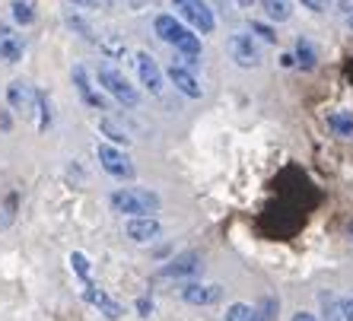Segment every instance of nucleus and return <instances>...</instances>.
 <instances>
[{"label": "nucleus", "mask_w": 353, "mask_h": 321, "mask_svg": "<svg viewBox=\"0 0 353 321\" xmlns=\"http://www.w3.org/2000/svg\"><path fill=\"white\" fill-rule=\"evenodd\" d=\"M112 210L115 214H124V216H153L159 210V194L150 188H118L112 191V198H108Z\"/></svg>", "instance_id": "obj_1"}, {"label": "nucleus", "mask_w": 353, "mask_h": 321, "mask_svg": "<svg viewBox=\"0 0 353 321\" xmlns=\"http://www.w3.org/2000/svg\"><path fill=\"white\" fill-rule=\"evenodd\" d=\"M153 29H157L159 39H163L165 45H172L179 54H197V58H201V39H197V35L191 32L188 25L181 23V19H175V17H169V13H163V17H157Z\"/></svg>", "instance_id": "obj_2"}, {"label": "nucleus", "mask_w": 353, "mask_h": 321, "mask_svg": "<svg viewBox=\"0 0 353 321\" xmlns=\"http://www.w3.org/2000/svg\"><path fill=\"white\" fill-rule=\"evenodd\" d=\"M96 80H99V86L112 96L115 102H121V105H128V108H137L140 105V92H137V86H131V80L118 70V67H112V64H102L96 70Z\"/></svg>", "instance_id": "obj_3"}, {"label": "nucleus", "mask_w": 353, "mask_h": 321, "mask_svg": "<svg viewBox=\"0 0 353 321\" xmlns=\"http://www.w3.org/2000/svg\"><path fill=\"white\" fill-rule=\"evenodd\" d=\"M172 7L179 10V17L201 35H210L216 29V19H214V10L207 7L204 0H172Z\"/></svg>", "instance_id": "obj_4"}, {"label": "nucleus", "mask_w": 353, "mask_h": 321, "mask_svg": "<svg viewBox=\"0 0 353 321\" xmlns=\"http://www.w3.org/2000/svg\"><path fill=\"white\" fill-rule=\"evenodd\" d=\"M39 99H41V92L35 90V86H29V83H23V80H13L7 86V105L13 108V112H19L23 118L39 115Z\"/></svg>", "instance_id": "obj_5"}, {"label": "nucleus", "mask_w": 353, "mask_h": 321, "mask_svg": "<svg viewBox=\"0 0 353 321\" xmlns=\"http://www.w3.org/2000/svg\"><path fill=\"white\" fill-rule=\"evenodd\" d=\"M96 156H99L102 169H105L112 178H134V163L128 159V153H124V149L115 147V143H99Z\"/></svg>", "instance_id": "obj_6"}, {"label": "nucleus", "mask_w": 353, "mask_h": 321, "mask_svg": "<svg viewBox=\"0 0 353 321\" xmlns=\"http://www.w3.org/2000/svg\"><path fill=\"white\" fill-rule=\"evenodd\" d=\"M230 54L239 67H261V48L248 32H232L230 35Z\"/></svg>", "instance_id": "obj_7"}, {"label": "nucleus", "mask_w": 353, "mask_h": 321, "mask_svg": "<svg viewBox=\"0 0 353 321\" xmlns=\"http://www.w3.org/2000/svg\"><path fill=\"white\" fill-rule=\"evenodd\" d=\"M134 67H137V80L140 86H147L153 96H163V67L153 61V54H147V51H137L134 54Z\"/></svg>", "instance_id": "obj_8"}, {"label": "nucleus", "mask_w": 353, "mask_h": 321, "mask_svg": "<svg viewBox=\"0 0 353 321\" xmlns=\"http://www.w3.org/2000/svg\"><path fill=\"white\" fill-rule=\"evenodd\" d=\"M124 236L131 242H137V245H143V242H153L163 236V222H159L157 216H128Z\"/></svg>", "instance_id": "obj_9"}, {"label": "nucleus", "mask_w": 353, "mask_h": 321, "mask_svg": "<svg viewBox=\"0 0 353 321\" xmlns=\"http://www.w3.org/2000/svg\"><path fill=\"white\" fill-rule=\"evenodd\" d=\"M70 76H74V86H77V92H80V99L86 102L90 108H99V112H105L108 108V102H105V96L92 86V80H90V74H86V67H80L77 64L74 70H70Z\"/></svg>", "instance_id": "obj_10"}, {"label": "nucleus", "mask_w": 353, "mask_h": 321, "mask_svg": "<svg viewBox=\"0 0 353 321\" xmlns=\"http://www.w3.org/2000/svg\"><path fill=\"white\" fill-rule=\"evenodd\" d=\"M181 299L188 305H214L223 299V287H216V283H185Z\"/></svg>", "instance_id": "obj_11"}, {"label": "nucleus", "mask_w": 353, "mask_h": 321, "mask_svg": "<svg viewBox=\"0 0 353 321\" xmlns=\"http://www.w3.org/2000/svg\"><path fill=\"white\" fill-rule=\"evenodd\" d=\"M201 271V255L197 251H185V255H175L172 261L165 264L163 271H159V277H165V280H179V277H194V273Z\"/></svg>", "instance_id": "obj_12"}, {"label": "nucleus", "mask_w": 353, "mask_h": 321, "mask_svg": "<svg viewBox=\"0 0 353 321\" xmlns=\"http://www.w3.org/2000/svg\"><path fill=\"white\" fill-rule=\"evenodd\" d=\"M83 299H86V302L90 305H96L99 312L105 315V318H121L124 315V309H121V302H115V299L108 296L105 289H99V287H92V283H86V289H83Z\"/></svg>", "instance_id": "obj_13"}, {"label": "nucleus", "mask_w": 353, "mask_h": 321, "mask_svg": "<svg viewBox=\"0 0 353 321\" xmlns=\"http://www.w3.org/2000/svg\"><path fill=\"white\" fill-rule=\"evenodd\" d=\"M165 76H169L175 90L185 92L188 99H201V92H204V90H201V83H197V76L191 74V70H188L185 64H172L169 70H165Z\"/></svg>", "instance_id": "obj_14"}, {"label": "nucleus", "mask_w": 353, "mask_h": 321, "mask_svg": "<svg viewBox=\"0 0 353 321\" xmlns=\"http://www.w3.org/2000/svg\"><path fill=\"white\" fill-rule=\"evenodd\" d=\"M23 39H19L17 32H10L7 25H0V61H7V64H17L19 58H23Z\"/></svg>", "instance_id": "obj_15"}, {"label": "nucleus", "mask_w": 353, "mask_h": 321, "mask_svg": "<svg viewBox=\"0 0 353 321\" xmlns=\"http://www.w3.org/2000/svg\"><path fill=\"white\" fill-rule=\"evenodd\" d=\"M315 61H319V54H315L312 41L305 39V35H299V39H296V64L305 67V70H312Z\"/></svg>", "instance_id": "obj_16"}, {"label": "nucleus", "mask_w": 353, "mask_h": 321, "mask_svg": "<svg viewBox=\"0 0 353 321\" xmlns=\"http://www.w3.org/2000/svg\"><path fill=\"white\" fill-rule=\"evenodd\" d=\"M328 127L337 137H353V112H334V115H328Z\"/></svg>", "instance_id": "obj_17"}, {"label": "nucleus", "mask_w": 353, "mask_h": 321, "mask_svg": "<svg viewBox=\"0 0 353 321\" xmlns=\"http://www.w3.org/2000/svg\"><path fill=\"white\" fill-rule=\"evenodd\" d=\"M99 131L105 134V137H108L112 143H121V147H128V143H131L128 131H124V127H118V124L112 121V118H99Z\"/></svg>", "instance_id": "obj_18"}, {"label": "nucleus", "mask_w": 353, "mask_h": 321, "mask_svg": "<svg viewBox=\"0 0 353 321\" xmlns=\"http://www.w3.org/2000/svg\"><path fill=\"white\" fill-rule=\"evenodd\" d=\"M319 305H321V318L325 321H344L341 318V299H337L334 293H321Z\"/></svg>", "instance_id": "obj_19"}, {"label": "nucleus", "mask_w": 353, "mask_h": 321, "mask_svg": "<svg viewBox=\"0 0 353 321\" xmlns=\"http://www.w3.org/2000/svg\"><path fill=\"white\" fill-rule=\"evenodd\" d=\"M226 321H258V309H252L245 302H232L226 309Z\"/></svg>", "instance_id": "obj_20"}, {"label": "nucleus", "mask_w": 353, "mask_h": 321, "mask_svg": "<svg viewBox=\"0 0 353 321\" xmlns=\"http://www.w3.org/2000/svg\"><path fill=\"white\" fill-rule=\"evenodd\" d=\"M10 10H13V19H17L19 25H32L35 23V7L29 3V0H17Z\"/></svg>", "instance_id": "obj_21"}, {"label": "nucleus", "mask_w": 353, "mask_h": 321, "mask_svg": "<svg viewBox=\"0 0 353 321\" xmlns=\"http://www.w3.org/2000/svg\"><path fill=\"white\" fill-rule=\"evenodd\" d=\"M67 25H70V29H74V32H80L83 39H90V41H99V39H96V32H92V25L86 23V19H83V17H77V13H70V17H67Z\"/></svg>", "instance_id": "obj_22"}, {"label": "nucleus", "mask_w": 353, "mask_h": 321, "mask_svg": "<svg viewBox=\"0 0 353 321\" xmlns=\"http://www.w3.org/2000/svg\"><path fill=\"white\" fill-rule=\"evenodd\" d=\"M70 267H74V273L80 280H90V258L83 255V251H74V255H70Z\"/></svg>", "instance_id": "obj_23"}, {"label": "nucleus", "mask_w": 353, "mask_h": 321, "mask_svg": "<svg viewBox=\"0 0 353 321\" xmlns=\"http://www.w3.org/2000/svg\"><path fill=\"white\" fill-rule=\"evenodd\" d=\"M252 32H255V35H261V39H264V41H271V45H274V41H277V32H274L271 25L255 23V19H252Z\"/></svg>", "instance_id": "obj_24"}, {"label": "nucleus", "mask_w": 353, "mask_h": 321, "mask_svg": "<svg viewBox=\"0 0 353 321\" xmlns=\"http://www.w3.org/2000/svg\"><path fill=\"white\" fill-rule=\"evenodd\" d=\"M305 10H312V13H325L331 7V0H299Z\"/></svg>", "instance_id": "obj_25"}, {"label": "nucleus", "mask_w": 353, "mask_h": 321, "mask_svg": "<svg viewBox=\"0 0 353 321\" xmlns=\"http://www.w3.org/2000/svg\"><path fill=\"white\" fill-rule=\"evenodd\" d=\"M341 318H344V321H353V296L341 299Z\"/></svg>", "instance_id": "obj_26"}, {"label": "nucleus", "mask_w": 353, "mask_h": 321, "mask_svg": "<svg viewBox=\"0 0 353 321\" xmlns=\"http://www.w3.org/2000/svg\"><path fill=\"white\" fill-rule=\"evenodd\" d=\"M137 312L143 315V318H147V315L153 312V302H150V299H140V302H137Z\"/></svg>", "instance_id": "obj_27"}, {"label": "nucleus", "mask_w": 353, "mask_h": 321, "mask_svg": "<svg viewBox=\"0 0 353 321\" xmlns=\"http://www.w3.org/2000/svg\"><path fill=\"white\" fill-rule=\"evenodd\" d=\"M290 321H319V318H315L312 312H296V315H293V318H290Z\"/></svg>", "instance_id": "obj_28"}, {"label": "nucleus", "mask_w": 353, "mask_h": 321, "mask_svg": "<svg viewBox=\"0 0 353 321\" xmlns=\"http://www.w3.org/2000/svg\"><path fill=\"white\" fill-rule=\"evenodd\" d=\"M337 7H341L347 17H350V13H353V0H337Z\"/></svg>", "instance_id": "obj_29"}, {"label": "nucleus", "mask_w": 353, "mask_h": 321, "mask_svg": "<svg viewBox=\"0 0 353 321\" xmlns=\"http://www.w3.org/2000/svg\"><path fill=\"white\" fill-rule=\"evenodd\" d=\"M67 3H74V7H96L99 0H67Z\"/></svg>", "instance_id": "obj_30"}, {"label": "nucleus", "mask_w": 353, "mask_h": 321, "mask_svg": "<svg viewBox=\"0 0 353 321\" xmlns=\"http://www.w3.org/2000/svg\"><path fill=\"white\" fill-rule=\"evenodd\" d=\"M280 64H283V67H293L296 58H293V54H283V58H280Z\"/></svg>", "instance_id": "obj_31"}, {"label": "nucleus", "mask_w": 353, "mask_h": 321, "mask_svg": "<svg viewBox=\"0 0 353 321\" xmlns=\"http://www.w3.org/2000/svg\"><path fill=\"white\" fill-rule=\"evenodd\" d=\"M147 3H153V0H131V7H134V10H143Z\"/></svg>", "instance_id": "obj_32"}, {"label": "nucleus", "mask_w": 353, "mask_h": 321, "mask_svg": "<svg viewBox=\"0 0 353 321\" xmlns=\"http://www.w3.org/2000/svg\"><path fill=\"white\" fill-rule=\"evenodd\" d=\"M239 7H242V10H252V7H255V0H239Z\"/></svg>", "instance_id": "obj_33"}, {"label": "nucleus", "mask_w": 353, "mask_h": 321, "mask_svg": "<svg viewBox=\"0 0 353 321\" xmlns=\"http://www.w3.org/2000/svg\"><path fill=\"white\" fill-rule=\"evenodd\" d=\"M347 25H350V29H353V13H350V17H347Z\"/></svg>", "instance_id": "obj_34"}, {"label": "nucleus", "mask_w": 353, "mask_h": 321, "mask_svg": "<svg viewBox=\"0 0 353 321\" xmlns=\"http://www.w3.org/2000/svg\"><path fill=\"white\" fill-rule=\"evenodd\" d=\"M350 236H353V222H350Z\"/></svg>", "instance_id": "obj_35"}]
</instances>
